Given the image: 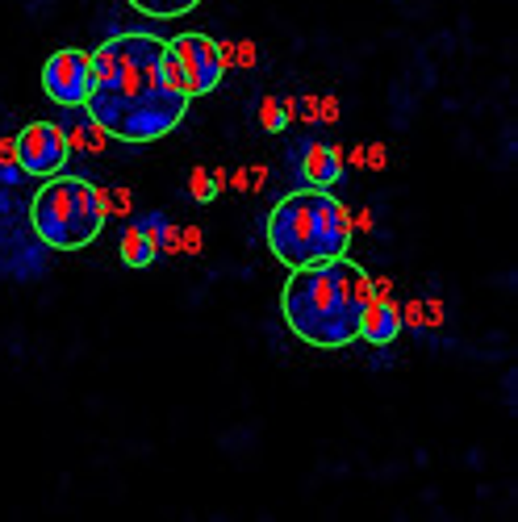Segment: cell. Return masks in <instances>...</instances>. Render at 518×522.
I'll return each instance as SVG.
<instances>
[{"label":"cell","instance_id":"22","mask_svg":"<svg viewBox=\"0 0 518 522\" xmlns=\"http://www.w3.org/2000/svg\"><path fill=\"white\" fill-rule=\"evenodd\" d=\"M109 213L130 218V213H134V193H130V188H113V193H109Z\"/></svg>","mask_w":518,"mask_h":522},{"label":"cell","instance_id":"16","mask_svg":"<svg viewBox=\"0 0 518 522\" xmlns=\"http://www.w3.org/2000/svg\"><path fill=\"white\" fill-rule=\"evenodd\" d=\"M230 188H234V193H264V188H268V168H264V163H255V168H239L230 176Z\"/></svg>","mask_w":518,"mask_h":522},{"label":"cell","instance_id":"21","mask_svg":"<svg viewBox=\"0 0 518 522\" xmlns=\"http://www.w3.org/2000/svg\"><path fill=\"white\" fill-rule=\"evenodd\" d=\"M163 84H168L172 92H184V71H180L172 51H163ZM184 97H188V92H184Z\"/></svg>","mask_w":518,"mask_h":522},{"label":"cell","instance_id":"20","mask_svg":"<svg viewBox=\"0 0 518 522\" xmlns=\"http://www.w3.org/2000/svg\"><path fill=\"white\" fill-rule=\"evenodd\" d=\"M314 117H318L322 126H335L339 122V97H335V92H326V97L314 101Z\"/></svg>","mask_w":518,"mask_h":522},{"label":"cell","instance_id":"3","mask_svg":"<svg viewBox=\"0 0 518 522\" xmlns=\"http://www.w3.org/2000/svg\"><path fill=\"white\" fill-rule=\"evenodd\" d=\"M268 251L285 268L339 259L351 247V209L331 197V188H297L268 213Z\"/></svg>","mask_w":518,"mask_h":522},{"label":"cell","instance_id":"9","mask_svg":"<svg viewBox=\"0 0 518 522\" xmlns=\"http://www.w3.org/2000/svg\"><path fill=\"white\" fill-rule=\"evenodd\" d=\"M406 330L402 322V301H393V297H372L364 305V314H360V339L372 343V347H389L397 343V335Z\"/></svg>","mask_w":518,"mask_h":522},{"label":"cell","instance_id":"23","mask_svg":"<svg viewBox=\"0 0 518 522\" xmlns=\"http://www.w3.org/2000/svg\"><path fill=\"white\" fill-rule=\"evenodd\" d=\"M364 168H372V172L389 168V151L381 147V142H364Z\"/></svg>","mask_w":518,"mask_h":522},{"label":"cell","instance_id":"14","mask_svg":"<svg viewBox=\"0 0 518 522\" xmlns=\"http://www.w3.org/2000/svg\"><path fill=\"white\" fill-rule=\"evenodd\" d=\"M188 197H193L197 205H214L222 197L214 176H209V168H193V172H188Z\"/></svg>","mask_w":518,"mask_h":522},{"label":"cell","instance_id":"8","mask_svg":"<svg viewBox=\"0 0 518 522\" xmlns=\"http://www.w3.org/2000/svg\"><path fill=\"white\" fill-rule=\"evenodd\" d=\"M289 172L301 188H335L343 180V151L331 142L301 138L289 151Z\"/></svg>","mask_w":518,"mask_h":522},{"label":"cell","instance_id":"5","mask_svg":"<svg viewBox=\"0 0 518 522\" xmlns=\"http://www.w3.org/2000/svg\"><path fill=\"white\" fill-rule=\"evenodd\" d=\"M168 51L176 55L180 71H184V92L188 101L209 97V92L222 88L226 63H222V42H214L209 34H180L168 42Z\"/></svg>","mask_w":518,"mask_h":522},{"label":"cell","instance_id":"7","mask_svg":"<svg viewBox=\"0 0 518 522\" xmlns=\"http://www.w3.org/2000/svg\"><path fill=\"white\" fill-rule=\"evenodd\" d=\"M17 147V163L26 180H46V176H59L72 159V147H67V134L59 122H30L13 138Z\"/></svg>","mask_w":518,"mask_h":522},{"label":"cell","instance_id":"18","mask_svg":"<svg viewBox=\"0 0 518 522\" xmlns=\"http://www.w3.org/2000/svg\"><path fill=\"white\" fill-rule=\"evenodd\" d=\"M205 251V230L201 226H180V255H201Z\"/></svg>","mask_w":518,"mask_h":522},{"label":"cell","instance_id":"15","mask_svg":"<svg viewBox=\"0 0 518 522\" xmlns=\"http://www.w3.org/2000/svg\"><path fill=\"white\" fill-rule=\"evenodd\" d=\"M21 180H26V172H21V163H17L13 138H0V184H5V188H17Z\"/></svg>","mask_w":518,"mask_h":522},{"label":"cell","instance_id":"13","mask_svg":"<svg viewBox=\"0 0 518 522\" xmlns=\"http://www.w3.org/2000/svg\"><path fill=\"white\" fill-rule=\"evenodd\" d=\"M293 117L285 113V105H280V97H264L259 101V126H264L268 134H285Z\"/></svg>","mask_w":518,"mask_h":522},{"label":"cell","instance_id":"25","mask_svg":"<svg viewBox=\"0 0 518 522\" xmlns=\"http://www.w3.org/2000/svg\"><path fill=\"white\" fill-rule=\"evenodd\" d=\"M372 226H376V222H372V213H368V209H360V213H351V230H364V234H368Z\"/></svg>","mask_w":518,"mask_h":522},{"label":"cell","instance_id":"24","mask_svg":"<svg viewBox=\"0 0 518 522\" xmlns=\"http://www.w3.org/2000/svg\"><path fill=\"white\" fill-rule=\"evenodd\" d=\"M402 322L414 326V330H422V297H414V301L402 305Z\"/></svg>","mask_w":518,"mask_h":522},{"label":"cell","instance_id":"11","mask_svg":"<svg viewBox=\"0 0 518 522\" xmlns=\"http://www.w3.org/2000/svg\"><path fill=\"white\" fill-rule=\"evenodd\" d=\"M67 134V147H72V151H80V155H105L109 151V134H105V126L101 122H92V117L88 113H80L76 117V126L72 130H63Z\"/></svg>","mask_w":518,"mask_h":522},{"label":"cell","instance_id":"1","mask_svg":"<svg viewBox=\"0 0 518 522\" xmlns=\"http://www.w3.org/2000/svg\"><path fill=\"white\" fill-rule=\"evenodd\" d=\"M163 51H168V42L151 34H117L97 51H88L92 92L84 113L101 122L113 142L147 147L184 122L188 97L163 84Z\"/></svg>","mask_w":518,"mask_h":522},{"label":"cell","instance_id":"4","mask_svg":"<svg viewBox=\"0 0 518 522\" xmlns=\"http://www.w3.org/2000/svg\"><path fill=\"white\" fill-rule=\"evenodd\" d=\"M109 222V193L84 176H46L30 201V226L51 251H84Z\"/></svg>","mask_w":518,"mask_h":522},{"label":"cell","instance_id":"10","mask_svg":"<svg viewBox=\"0 0 518 522\" xmlns=\"http://www.w3.org/2000/svg\"><path fill=\"white\" fill-rule=\"evenodd\" d=\"M117 251H122V264L134 268V272H143V268L155 264V259H159V243H155L151 213H143V218H134V213H130V222H126V230H122V243H117Z\"/></svg>","mask_w":518,"mask_h":522},{"label":"cell","instance_id":"6","mask_svg":"<svg viewBox=\"0 0 518 522\" xmlns=\"http://www.w3.org/2000/svg\"><path fill=\"white\" fill-rule=\"evenodd\" d=\"M42 92L59 109H84L92 92V59L80 46H59V51L42 63Z\"/></svg>","mask_w":518,"mask_h":522},{"label":"cell","instance_id":"12","mask_svg":"<svg viewBox=\"0 0 518 522\" xmlns=\"http://www.w3.org/2000/svg\"><path fill=\"white\" fill-rule=\"evenodd\" d=\"M126 5L134 13H147L155 21H168V17H184V13H193L201 0H126Z\"/></svg>","mask_w":518,"mask_h":522},{"label":"cell","instance_id":"17","mask_svg":"<svg viewBox=\"0 0 518 522\" xmlns=\"http://www.w3.org/2000/svg\"><path fill=\"white\" fill-rule=\"evenodd\" d=\"M222 63L226 67H255L259 63V51H255V42H222Z\"/></svg>","mask_w":518,"mask_h":522},{"label":"cell","instance_id":"19","mask_svg":"<svg viewBox=\"0 0 518 522\" xmlns=\"http://www.w3.org/2000/svg\"><path fill=\"white\" fill-rule=\"evenodd\" d=\"M447 322V305L439 301V297H427V301H422V326H427V330H439Z\"/></svg>","mask_w":518,"mask_h":522},{"label":"cell","instance_id":"2","mask_svg":"<svg viewBox=\"0 0 518 522\" xmlns=\"http://www.w3.org/2000/svg\"><path fill=\"white\" fill-rule=\"evenodd\" d=\"M372 301V276L347 255L293 268L280 289V318L305 347L339 351L360 339V314Z\"/></svg>","mask_w":518,"mask_h":522}]
</instances>
